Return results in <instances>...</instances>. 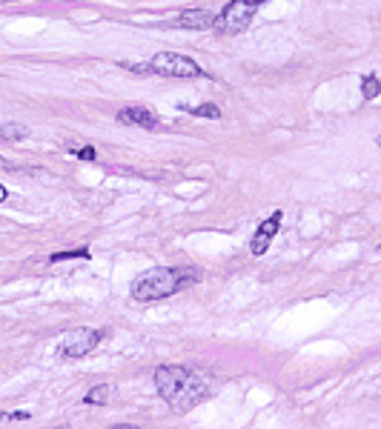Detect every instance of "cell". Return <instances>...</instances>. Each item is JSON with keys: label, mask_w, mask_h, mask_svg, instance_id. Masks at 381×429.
<instances>
[{"label": "cell", "mask_w": 381, "mask_h": 429, "mask_svg": "<svg viewBox=\"0 0 381 429\" xmlns=\"http://www.w3.org/2000/svg\"><path fill=\"white\" fill-rule=\"evenodd\" d=\"M252 18H256V4H252V0H232L224 9V15L216 18V29L224 34H238L249 26Z\"/></svg>", "instance_id": "4"}, {"label": "cell", "mask_w": 381, "mask_h": 429, "mask_svg": "<svg viewBox=\"0 0 381 429\" xmlns=\"http://www.w3.org/2000/svg\"><path fill=\"white\" fill-rule=\"evenodd\" d=\"M118 120L126 123V126H141V129H158L161 126L158 115L149 112V109H144V106H126V109H120L118 112Z\"/></svg>", "instance_id": "6"}, {"label": "cell", "mask_w": 381, "mask_h": 429, "mask_svg": "<svg viewBox=\"0 0 381 429\" xmlns=\"http://www.w3.org/2000/svg\"><path fill=\"white\" fill-rule=\"evenodd\" d=\"M104 335H106L104 329H75L61 340L58 350H61L63 358H83L104 340Z\"/></svg>", "instance_id": "5"}, {"label": "cell", "mask_w": 381, "mask_h": 429, "mask_svg": "<svg viewBox=\"0 0 381 429\" xmlns=\"http://www.w3.org/2000/svg\"><path fill=\"white\" fill-rule=\"evenodd\" d=\"M75 155L83 158V160H92V158H95V149H89V146H87V149H75Z\"/></svg>", "instance_id": "15"}, {"label": "cell", "mask_w": 381, "mask_h": 429, "mask_svg": "<svg viewBox=\"0 0 381 429\" xmlns=\"http://www.w3.org/2000/svg\"><path fill=\"white\" fill-rule=\"evenodd\" d=\"M0 138H6V141H20V138H26V129L23 126H0Z\"/></svg>", "instance_id": "12"}, {"label": "cell", "mask_w": 381, "mask_h": 429, "mask_svg": "<svg viewBox=\"0 0 381 429\" xmlns=\"http://www.w3.org/2000/svg\"><path fill=\"white\" fill-rule=\"evenodd\" d=\"M252 4H264V0H252Z\"/></svg>", "instance_id": "17"}, {"label": "cell", "mask_w": 381, "mask_h": 429, "mask_svg": "<svg viewBox=\"0 0 381 429\" xmlns=\"http://www.w3.org/2000/svg\"><path fill=\"white\" fill-rule=\"evenodd\" d=\"M187 112H189V115H195V117H209V120H218V117H221V109H218V106H213V103H204V106H189Z\"/></svg>", "instance_id": "10"}, {"label": "cell", "mask_w": 381, "mask_h": 429, "mask_svg": "<svg viewBox=\"0 0 381 429\" xmlns=\"http://www.w3.org/2000/svg\"><path fill=\"white\" fill-rule=\"evenodd\" d=\"M4 200H6V189H4V186H0V203H4Z\"/></svg>", "instance_id": "16"}, {"label": "cell", "mask_w": 381, "mask_h": 429, "mask_svg": "<svg viewBox=\"0 0 381 429\" xmlns=\"http://www.w3.org/2000/svg\"><path fill=\"white\" fill-rule=\"evenodd\" d=\"M26 421H32L29 412H4L0 415V423H26Z\"/></svg>", "instance_id": "14"}, {"label": "cell", "mask_w": 381, "mask_h": 429, "mask_svg": "<svg viewBox=\"0 0 381 429\" xmlns=\"http://www.w3.org/2000/svg\"><path fill=\"white\" fill-rule=\"evenodd\" d=\"M109 398H112V386H95V390L83 401H87V404H106Z\"/></svg>", "instance_id": "11"}, {"label": "cell", "mask_w": 381, "mask_h": 429, "mask_svg": "<svg viewBox=\"0 0 381 429\" xmlns=\"http://www.w3.org/2000/svg\"><path fill=\"white\" fill-rule=\"evenodd\" d=\"M361 95H364V101H373V98L381 95V77L378 75H364L361 77Z\"/></svg>", "instance_id": "9"}, {"label": "cell", "mask_w": 381, "mask_h": 429, "mask_svg": "<svg viewBox=\"0 0 381 429\" xmlns=\"http://www.w3.org/2000/svg\"><path fill=\"white\" fill-rule=\"evenodd\" d=\"M155 386H158L161 398L178 412L192 409L209 392L206 380L195 369H187V366H158L155 369Z\"/></svg>", "instance_id": "1"}, {"label": "cell", "mask_w": 381, "mask_h": 429, "mask_svg": "<svg viewBox=\"0 0 381 429\" xmlns=\"http://www.w3.org/2000/svg\"><path fill=\"white\" fill-rule=\"evenodd\" d=\"M216 12L209 9H187L175 18V26L178 29H213L216 26Z\"/></svg>", "instance_id": "7"}, {"label": "cell", "mask_w": 381, "mask_h": 429, "mask_svg": "<svg viewBox=\"0 0 381 429\" xmlns=\"http://www.w3.org/2000/svg\"><path fill=\"white\" fill-rule=\"evenodd\" d=\"M378 252H381V246H378Z\"/></svg>", "instance_id": "20"}, {"label": "cell", "mask_w": 381, "mask_h": 429, "mask_svg": "<svg viewBox=\"0 0 381 429\" xmlns=\"http://www.w3.org/2000/svg\"><path fill=\"white\" fill-rule=\"evenodd\" d=\"M72 257H89V252L87 249H77V252H55L49 261L52 264H61V261H72Z\"/></svg>", "instance_id": "13"}, {"label": "cell", "mask_w": 381, "mask_h": 429, "mask_svg": "<svg viewBox=\"0 0 381 429\" xmlns=\"http://www.w3.org/2000/svg\"><path fill=\"white\" fill-rule=\"evenodd\" d=\"M0 163H4V158H0Z\"/></svg>", "instance_id": "19"}, {"label": "cell", "mask_w": 381, "mask_h": 429, "mask_svg": "<svg viewBox=\"0 0 381 429\" xmlns=\"http://www.w3.org/2000/svg\"><path fill=\"white\" fill-rule=\"evenodd\" d=\"M278 226H281V212H275L270 221H264V224L258 226L256 238H252V255H264V252H267V246H270V241L275 238Z\"/></svg>", "instance_id": "8"}, {"label": "cell", "mask_w": 381, "mask_h": 429, "mask_svg": "<svg viewBox=\"0 0 381 429\" xmlns=\"http://www.w3.org/2000/svg\"><path fill=\"white\" fill-rule=\"evenodd\" d=\"M181 286V272L178 269H149L144 275H138L135 286H132V295L135 300H161V297H169L175 289Z\"/></svg>", "instance_id": "3"}, {"label": "cell", "mask_w": 381, "mask_h": 429, "mask_svg": "<svg viewBox=\"0 0 381 429\" xmlns=\"http://www.w3.org/2000/svg\"><path fill=\"white\" fill-rule=\"evenodd\" d=\"M378 143H381V135H378Z\"/></svg>", "instance_id": "18"}, {"label": "cell", "mask_w": 381, "mask_h": 429, "mask_svg": "<svg viewBox=\"0 0 381 429\" xmlns=\"http://www.w3.org/2000/svg\"><path fill=\"white\" fill-rule=\"evenodd\" d=\"M120 66L130 72H155L163 77H204V69L195 60L175 52H161L146 63H120Z\"/></svg>", "instance_id": "2"}]
</instances>
